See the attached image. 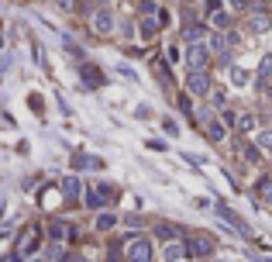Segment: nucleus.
Here are the masks:
<instances>
[{
	"mask_svg": "<svg viewBox=\"0 0 272 262\" xmlns=\"http://www.w3.org/2000/svg\"><path fill=\"white\" fill-rule=\"evenodd\" d=\"M83 76H86V83H90V86H100V83H103V76H100L93 66H86V69H83Z\"/></svg>",
	"mask_w": 272,
	"mask_h": 262,
	"instance_id": "nucleus-6",
	"label": "nucleus"
},
{
	"mask_svg": "<svg viewBox=\"0 0 272 262\" xmlns=\"http://www.w3.org/2000/svg\"><path fill=\"white\" fill-rule=\"evenodd\" d=\"M179 252H183L179 245H169V248H166V259H179Z\"/></svg>",
	"mask_w": 272,
	"mask_h": 262,
	"instance_id": "nucleus-9",
	"label": "nucleus"
},
{
	"mask_svg": "<svg viewBox=\"0 0 272 262\" xmlns=\"http://www.w3.org/2000/svg\"><path fill=\"white\" fill-rule=\"evenodd\" d=\"M190 90H196V94H207V76H200V73H190Z\"/></svg>",
	"mask_w": 272,
	"mask_h": 262,
	"instance_id": "nucleus-4",
	"label": "nucleus"
},
{
	"mask_svg": "<svg viewBox=\"0 0 272 262\" xmlns=\"http://www.w3.org/2000/svg\"><path fill=\"white\" fill-rule=\"evenodd\" d=\"M48 231H52V238H66V231H69V228L62 225V221H52V228H48Z\"/></svg>",
	"mask_w": 272,
	"mask_h": 262,
	"instance_id": "nucleus-8",
	"label": "nucleus"
},
{
	"mask_svg": "<svg viewBox=\"0 0 272 262\" xmlns=\"http://www.w3.org/2000/svg\"><path fill=\"white\" fill-rule=\"evenodd\" d=\"M93 24H97V31H100V35H107V31L114 28V18H111L107 11H97V18H93Z\"/></svg>",
	"mask_w": 272,
	"mask_h": 262,
	"instance_id": "nucleus-3",
	"label": "nucleus"
},
{
	"mask_svg": "<svg viewBox=\"0 0 272 262\" xmlns=\"http://www.w3.org/2000/svg\"><path fill=\"white\" fill-rule=\"evenodd\" d=\"M97 228H100V231H111V228H114V214H100Z\"/></svg>",
	"mask_w": 272,
	"mask_h": 262,
	"instance_id": "nucleus-7",
	"label": "nucleus"
},
{
	"mask_svg": "<svg viewBox=\"0 0 272 262\" xmlns=\"http://www.w3.org/2000/svg\"><path fill=\"white\" fill-rule=\"evenodd\" d=\"M155 235L162 238V242H173V238H176V225H158Z\"/></svg>",
	"mask_w": 272,
	"mask_h": 262,
	"instance_id": "nucleus-5",
	"label": "nucleus"
},
{
	"mask_svg": "<svg viewBox=\"0 0 272 262\" xmlns=\"http://www.w3.org/2000/svg\"><path fill=\"white\" fill-rule=\"evenodd\" d=\"M186 252H190V255H210V252H214V242H210V238H190V242H186Z\"/></svg>",
	"mask_w": 272,
	"mask_h": 262,
	"instance_id": "nucleus-2",
	"label": "nucleus"
},
{
	"mask_svg": "<svg viewBox=\"0 0 272 262\" xmlns=\"http://www.w3.org/2000/svg\"><path fill=\"white\" fill-rule=\"evenodd\" d=\"M128 259L131 262H148L152 259V245L148 242H131L128 245Z\"/></svg>",
	"mask_w": 272,
	"mask_h": 262,
	"instance_id": "nucleus-1",
	"label": "nucleus"
}]
</instances>
